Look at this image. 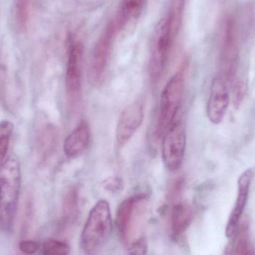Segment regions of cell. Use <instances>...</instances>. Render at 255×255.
<instances>
[{
  "label": "cell",
  "mask_w": 255,
  "mask_h": 255,
  "mask_svg": "<svg viewBox=\"0 0 255 255\" xmlns=\"http://www.w3.org/2000/svg\"><path fill=\"white\" fill-rule=\"evenodd\" d=\"M14 125L8 120L0 121V164L6 160Z\"/></svg>",
  "instance_id": "16"
},
{
  "label": "cell",
  "mask_w": 255,
  "mask_h": 255,
  "mask_svg": "<svg viewBox=\"0 0 255 255\" xmlns=\"http://www.w3.org/2000/svg\"><path fill=\"white\" fill-rule=\"evenodd\" d=\"M145 1L146 0H124L121 16L117 22L118 29L139 17L143 10Z\"/></svg>",
  "instance_id": "15"
},
{
  "label": "cell",
  "mask_w": 255,
  "mask_h": 255,
  "mask_svg": "<svg viewBox=\"0 0 255 255\" xmlns=\"http://www.w3.org/2000/svg\"><path fill=\"white\" fill-rule=\"evenodd\" d=\"M188 61H184L179 70L166 84L160 96V112L157 134L162 136L175 123L181 106L185 84V72Z\"/></svg>",
  "instance_id": "3"
},
{
  "label": "cell",
  "mask_w": 255,
  "mask_h": 255,
  "mask_svg": "<svg viewBox=\"0 0 255 255\" xmlns=\"http://www.w3.org/2000/svg\"><path fill=\"white\" fill-rule=\"evenodd\" d=\"M193 219V211L190 205L186 203H178L174 205L171 213V235L173 239H178L182 236Z\"/></svg>",
  "instance_id": "14"
},
{
  "label": "cell",
  "mask_w": 255,
  "mask_h": 255,
  "mask_svg": "<svg viewBox=\"0 0 255 255\" xmlns=\"http://www.w3.org/2000/svg\"><path fill=\"white\" fill-rule=\"evenodd\" d=\"M70 245L64 241L58 240H46L42 248L43 255H68L70 254Z\"/></svg>",
  "instance_id": "19"
},
{
  "label": "cell",
  "mask_w": 255,
  "mask_h": 255,
  "mask_svg": "<svg viewBox=\"0 0 255 255\" xmlns=\"http://www.w3.org/2000/svg\"><path fill=\"white\" fill-rule=\"evenodd\" d=\"M147 199L146 195L142 193L134 195L124 200L118 208L117 226L126 246L131 242L132 235L143 213Z\"/></svg>",
  "instance_id": "6"
},
{
  "label": "cell",
  "mask_w": 255,
  "mask_h": 255,
  "mask_svg": "<svg viewBox=\"0 0 255 255\" xmlns=\"http://www.w3.org/2000/svg\"><path fill=\"white\" fill-rule=\"evenodd\" d=\"M239 52V42L236 22L233 18H229L225 25L220 55V76L227 82L228 84H232L236 76Z\"/></svg>",
  "instance_id": "7"
},
{
  "label": "cell",
  "mask_w": 255,
  "mask_h": 255,
  "mask_svg": "<svg viewBox=\"0 0 255 255\" xmlns=\"http://www.w3.org/2000/svg\"><path fill=\"white\" fill-rule=\"evenodd\" d=\"M105 189L111 193H117L121 191L123 187L122 181L120 178H109L104 181Z\"/></svg>",
  "instance_id": "23"
},
{
  "label": "cell",
  "mask_w": 255,
  "mask_h": 255,
  "mask_svg": "<svg viewBox=\"0 0 255 255\" xmlns=\"http://www.w3.org/2000/svg\"><path fill=\"white\" fill-rule=\"evenodd\" d=\"M144 118L143 106L135 102L128 106L120 116L116 128V138L120 145L127 144L142 125Z\"/></svg>",
  "instance_id": "12"
},
{
  "label": "cell",
  "mask_w": 255,
  "mask_h": 255,
  "mask_svg": "<svg viewBox=\"0 0 255 255\" xmlns=\"http://www.w3.org/2000/svg\"><path fill=\"white\" fill-rule=\"evenodd\" d=\"M118 30L117 22H111L100 36L94 47L88 74L90 82L94 85L100 83L103 79L110 56L114 39Z\"/></svg>",
  "instance_id": "8"
},
{
  "label": "cell",
  "mask_w": 255,
  "mask_h": 255,
  "mask_svg": "<svg viewBox=\"0 0 255 255\" xmlns=\"http://www.w3.org/2000/svg\"><path fill=\"white\" fill-rule=\"evenodd\" d=\"M175 38L176 36L172 31L169 16L166 15L157 23L153 37L149 65L150 79L153 85L160 80L164 73Z\"/></svg>",
  "instance_id": "4"
},
{
  "label": "cell",
  "mask_w": 255,
  "mask_h": 255,
  "mask_svg": "<svg viewBox=\"0 0 255 255\" xmlns=\"http://www.w3.org/2000/svg\"><path fill=\"white\" fill-rule=\"evenodd\" d=\"M231 96L227 82L221 76L213 79L207 104V115L211 124L218 125L226 117L230 105Z\"/></svg>",
  "instance_id": "10"
},
{
  "label": "cell",
  "mask_w": 255,
  "mask_h": 255,
  "mask_svg": "<svg viewBox=\"0 0 255 255\" xmlns=\"http://www.w3.org/2000/svg\"><path fill=\"white\" fill-rule=\"evenodd\" d=\"M187 145L185 127L181 121H175L163 134L162 160L165 167L175 172L184 160Z\"/></svg>",
  "instance_id": "5"
},
{
  "label": "cell",
  "mask_w": 255,
  "mask_h": 255,
  "mask_svg": "<svg viewBox=\"0 0 255 255\" xmlns=\"http://www.w3.org/2000/svg\"><path fill=\"white\" fill-rule=\"evenodd\" d=\"M83 45L79 40H76L73 34H70L68 37L65 85L67 94L71 98H76L81 91L83 75Z\"/></svg>",
  "instance_id": "9"
},
{
  "label": "cell",
  "mask_w": 255,
  "mask_h": 255,
  "mask_svg": "<svg viewBox=\"0 0 255 255\" xmlns=\"http://www.w3.org/2000/svg\"><path fill=\"white\" fill-rule=\"evenodd\" d=\"M112 232L110 205L104 199L98 201L90 211L80 237L84 255H97L109 242Z\"/></svg>",
  "instance_id": "2"
},
{
  "label": "cell",
  "mask_w": 255,
  "mask_h": 255,
  "mask_svg": "<svg viewBox=\"0 0 255 255\" xmlns=\"http://www.w3.org/2000/svg\"><path fill=\"white\" fill-rule=\"evenodd\" d=\"M40 245L38 242L31 240H25V241H21L19 244V250L22 252L23 254L27 255H32L35 254Z\"/></svg>",
  "instance_id": "22"
},
{
  "label": "cell",
  "mask_w": 255,
  "mask_h": 255,
  "mask_svg": "<svg viewBox=\"0 0 255 255\" xmlns=\"http://www.w3.org/2000/svg\"><path fill=\"white\" fill-rule=\"evenodd\" d=\"M91 142V129L86 121L79 123L70 132L64 142V152L67 157L74 158L82 154Z\"/></svg>",
  "instance_id": "13"
},
{
  "label": "cell",
  "mask_w": 255,
  "mask_h": 255,
  "mask_svg": "<svg viewBox=\"0 0 255 255\" xmlns=\"http://www.w3.org/2000/svg\"><path fill=\"white\" fill-rule=\"evenodd\" d=\"M78 213V194L75 189H71L66 193L63 201L64 219L70 222L74 220Z\"/></svg>",
  "instance_id": "17"
},
{
  "label": "cell",
  "mask_w": 255,
  "mask_h": 255,
  "mask_svg": "<svg viewBox=\"0 0 255 255\" xmlns=\"http://www.w3.org/2000/svg\"><path fill=\"white\" fill-rule=\"evenodd\" d=\"M247 92V85L243 79L237 81L234 83L232 90V103L235 109H239L242 104Z\"/></svg>",
  "instance_id": "21"
},
{
  "label": "cell",
  "mask_w": 255,
  "mask_h": 255,
  "mask_svg": "<svg viewBox=\"0 0 255 255\" xmlns=\"http://www.w3.org/2000/svg\"><path fill=\"white\" fill-rule=\"evenodd\" d=\"M22 184L19 162L7 158L0 164V228L4 232L13 230Z\"/></svg>",
  "instance_id": "1"
},
{
  "label": "cell",
  "mask_w": 255,
  "mask_h": 255,
  "mask_svg": "<svg viewBox=\"0 0 255 255\" xmlns=\"http://www.w3.org/2000/svg\"><path fill=\"white\" fill-rule=\"evenodd\" d=\"M148 250V241L143 235L136 238L127 246L128 255H146Z\"/></svg>",
  "instance_id": "20"
},
{
  "label": "cell",
  "mask_w": 255,
  "mask_h": 255,
  "mask_svg": "<svg viewBox=\"0 0 255 255\" xmlns=\"http://www.w3.org/2000/svg\"><path fill=\"white\" fill-rule=\"evenodd\" d=\"M254 178V172L252 169H247L240 175L238 180V195L226 225V237L230 239L235 235L240 220L244 214L248 202L250 187Z\"/></svg>",
  "instance_id": "11"
},
{
  "label": "cell",
  "mask_w": 255,
  "mask_h": 255,
  "mask_svg": "<svg viewBox=\"0 0 255 255\" xmlns=\"http://www.w3.org/2000/svg\"><path fill=\"white\" fill-rule=\"evenodd\" d=\"M255 255L254 253H253V252L252 251H247V253H245V255Z\"/></svg>",
  "instance_id": "24"
},
{
  "label": "cell",
  "mask_w": 255,
  "mask_h": 255,
  "mask_svg": "<svg viewBox=\"0 0 255 255\" xmlns=\"http://www.w3.org/2000/svg\"><path fill=\"white\" fill-rule=\"evenodd\" d=\"M31 0H16L15 13L18 28L20 30L26 29L30 15Z\"/></svg>",
  "instance_id": "18"
}]
</instances>
